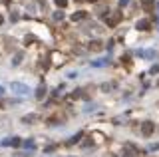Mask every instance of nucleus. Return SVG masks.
<instances>
[{
    "label": "nucleus",
    "instance_id": "14",
    "mask_svg": "<svg viewBox=\"0 0 159 157\" xmlns=\"http://www.w3.org/2000/svg\"><path fill=\"white\" fill-rule=\"evenodd\" d=\"M22 58H24V54H22V52H18L16 56H14V60H12V64H14V66H18V64L22 62Z\"/></svg>",
    "mask_w": 159,
    "mask_h": 157
},
{
    "label": "nucleus",
    "instance_id": "20",
    "mask_svg": "<svg viewBox=\"0 0 159 157\" xmlns=\"http://www.w3.org/2000/svg\"><path fill=\"white\" fill-rule=\"evenodd\" d=\"M111 87H113V84H103V86H102V90H103V92H107V90H111Z\"/></svg>",
    "mask_w": 159,
    "mask_h": 157
},
{
    "label": "nucleus",
    "instance_id": "9",
    "mask_svg": "<svg viewBox=\"0 0 159 157\" xmlns=\"http://www.w3.org/2000/svg\"><path fill=\"white\" fill-rule=\"evenodd\" d=\"M40 117L36 114H28V115H24L22 117V123H34V121H38Z\"/></svg>",
    "mask_w": 159,
    "mask_h": 157
},
{
    "label": "nucleus",
    "instance_id": "16",
    "mask_svg": "<svg viewBox=\"0 0 159 157\" xmlns=\"http://www.w3.org/2000/svg\"><path fill=\"white\" fill-rule=\"evenodd\" d=\"M54 2H56L58 8H66L68 6V0H54Z\"/></svg>",
    "mask_w": 159,
    "mask_h": 157
},
{
    "label": "nucleus",
    "instance_id": "15",
    "mask_svg": "<svg viewBox=\"0 0 159 157\" xmlns=\"http://www.w3.org/2000/svg\"><path fill=\"white\" fill-rule=\"evenodd\" d=\"M54 20H56V22H60V20H64V12H62V10L54 12Z\"/></svg>",
    "mask_w": 159,
    "mask_h": 157
},
{
    "label": "nucleus",
    "instance_id": "17",
    "mask_svg": "<svg viewBox=\"0 0 159 157\" xmlns=\"http://www.w3.org/2000/svg\"><path fill=\"white\" fill-rule=\"evenodd\" d=\"M24 147H28V149H34V147H36V143H34L32 139H28V141H24Z\"/></svg>",
    "mask_w": 159,
    "mask_h": 157
},
{
    "label": "nucleus",
    "instance_id": "24",
    "mask_svg": "<svg viewBox=\"0 0 159 157\" xmlns=\"http://www.w3.org/2000/svg\"><path fill=\"white\" fill-rule=\"evenodd\" d=\"M88 2H98V0H88Z\"/></svg>",
    "mask_w": 159,
    "mask_h": 157
},
{
    "label": "nucleus",
    "instance_id": "12",
    "mask_svg": "<svg viewBox=\"0 0 159 157\" xmlns=\"http://www.w3.org/2000/svg\"><path fill=\"white\" fill-rule=\"evenodd\" d=\"M141 6L145 12H151L153 10V0H141Z\"/></svg>",
    "mask_w": 159,
    "mask_h": 157
},
{
    "label": "nucleus",
    "instance_id": "2",
    "mask_svg": "<svg viewBox=\"0 0 159 157\" xmlns=\"http://www.w3.org/2000/svg\"><path fill=\"white\" fill-rule=\"evenodd\" d=\"M10 90L16 92V94H28L30 87L26 84H20V82H12V84H10Z\"/></svg>",
    "mask_w": 159,
    "mask_h": 157
},
{
    "label": "nucleus",
    "instance_id": "28",
    "mask_svg": "<svg viewBox=\"0 0 159 157\" xmlns=\"http://www.w3.org/2000/svg\"><path fill=\"white\" fill-rule=\"evenodd\" d=\"M76 2H78V0H76Z\"/></svg>",
    "mask_w": 159,
    "mask_h": 157
},
{
    "label": "nucleus",
    "instance_id": "5",
    "mask_svg": "<svg viewBox=\"0 0 159 157\" xmlns=\"http://www.w3.org/2000/svg\"><path fill=\"white\" fill-rule=\"evenodd\" d=\"M2 145H10V147H18V145H22V139L20 137H10V139H4L2 141Z\"/></svg>",
    "mask_w": 159,
    "mask_h": 157
},
{
    "label": "nucleus",
    "instance_id": "21",
    "mask_svg": "<svg viewBox=\"0 0 159 157\" xmlns=\"http://www.w3.org/2000/svg\"><path fill=\"white\" fill-rule=\"evenodd\" d=\"M127 2H129V0H119V8H121V6H125Z\"/></svg>",
    "mask_w": 159,
    "mask_h": 157
},
{
    "label": "nucleus",
    "instance_id": "6",
    "mask_svg": "<svg viewBox=\"0 0 159 157\" xmlns=\"http://www.w3.org/2000/svg\"><path fill=\"white\" fill-rule=\"evenodd\" d=\"M137 56L139 58H147V60H153L157 54H155V50H137Z\"/></svg>",
    "mask_w": 159,
    "mask_h": 157
},
{
    "label": "nucleus",
    "instance_id": "1",
    "mask_svg": "<svg viewBox=\"0 0 159 157\" xmlns=\"http://www.w3.org/2000/svg\"><path fill=\"white\" fill-rule=\"evenodd\" d=\"M103 18H106L109 28H116L119 20H121V12H103Z\"/></svg>",
    "mask_w": 159,
    "mask_h": 157
},
{
    "label": "nucleus",
    "instance_id": "19",
    "mask_svg": "<svg viewBox=\"0 0 159 157\" xmlns=\"http://www.w3.org/2000/svg\"><path fill=\"white\" fill-rule=\"evenodd\" d=\"M149 74H159V66L155 64V66H151V70H149Z\"/></svg>",
    "mask_w": 159,
    "mask_h": 157
},
{
    "label": "nucleus",
    "instance_id": "10",
    "mask_svg": "<svg viewBox=\"0 0 159 157\" xmlns=\"http://www.w3.org/2000/svg\"><path fill=\"white\" fill-rule=\"evenodd\" d=\"M135 155H137V149L133 145L125 143V157H135Z\"/></svg>",
    "mask_w": 159,
    "mask_h": 157
},
{
    "label": "nucleus",
    "instance_id": "25",
    "mask_svg": "<svg viewBox=\"0 0 159 157\" xmlns=\"http://www.w3.org/2000/svg\"><path fill=\"white\" fill-rule=\"evenodd\" d=\"M157 10H159V2H157ZM157 14H159V12H157Z\"/></svg>",
    "mask_w": 159,
    "mask_h": 157
},
{
    "label": "nucleus",
    "instance_id": "4",
    "mask_svg": "<svg viewBox=\"0 0 159 157\" xmlns=\"http://www.w3.org/2000/svg\"><path fill=\"white\" fill-rule=\"evenodd\" d=\"M135 28H137V30H143V32H147L149 28H151V22H149L147 18H143V20H137Z\"/></svg>",
    "mask_w": 159,
    "mask_h": 157
},
{
    "label": "nucleus",
    "instance_id": "7",
    "mask_svg": "<svg viewBox=\"0 0 159 157\" xmlns=\"http://www.w3.org/2000/svg\"><path fill=\"white\" fill-rule=\"evenodd\" d=\"M89 50H92V52H102L103 50V44L99 42V40H93V42H89Z\"/></svg>",
    "mask_w": 159,
    "mask_h": 157
},
{
    "label": "nucleus",
    "instance_id": "27",
    "mask_svg": "<svg viewBox=\"0 0 159 157\" xmlns=\"http://www.w3.org/2000/svg\"><path fill=\"white\" fill-rule=\"evenodd\" d=\"M40 2H42V4H44V0H40Z\"/></svg>",
    "mask_w": 159,
    "mask_h": 157
},
{
    "label": "nucleus",
    "instance_id": "26",
    "mask_svg": "<svg viewBox=\"0 0 159 157\" xmlns=\"http://www.w3.org/2000/svg\"><path fill=\"white\" fill-rule=\"evenodd\" d=\"M0 24H2V18H0Z\"/></svg>",
    "mask_w": 159,
    "mask_h": 157
},
{
    "label": "nucleus",
    "instance_id": "8",
    "mask_svg": "<svg viewBox=\"0 0 159 157\" xmlns=\"http://www.w3.org/2000/svg\"><path fill=\"white\" fill-rule=\"evenodd\" d=\"M46 86H44V84H40L38 86V90H36V100H44V97H46Z\"/></svg>",
    "mask_w": 159,
    "mask_h": 157
},
{
    "label": "nucleus",
    "instance_id": "18",
    "mask_svg": "<svg viewBox=\"0 0 159 157\" xmlns=\"http://www.w3.org/2000/svg\"><path fill=\"white\" fill-rule=\"evenodd\" d=\"M92 64H93V66H98V68H99V66H106V64H107V60H98V62H92Z\"/></svg>",
    "mask_w": 159,
    "mask_h": 157
},
{
    "label": "nucleus",
    "instance_id": "13",
    "mask_svg": "<svg viewBox=\"0 0 159 157\" xmlns=\"http://www.w3.org/2000/svg\"><path fill=\"white\" fill-rule=\"evenodd\" d=\"M82 135H84V131H78V133H76V135H74V137H72V139H70V141H68V145H74V143H78V141H80V139H82Z\"/></svg>",
    "mask_w": 159,
    "mask_h": 157
},
{
    "label": "nucleus",
    "instance_id": "3",
    "mask_svg": "<svg viewBox=\"0 0 159 157\" xmlns=\"http://www.w3.org/2000/svg\"><path fill=\"white\" fill-rule=\"evenodd\" d=\"M153 129H155L153 121H143V123H141V133H143V137L153 135Z\"/></svg>",
    "mask_w": 159,
    "mask_h": 157
},
{
    "label": "nucleus",
    "instance_id": "22",
    "mask_svg": "<svg viewBox=\"0 0 159 157\" xmlns=\"http://www.w3.org/2000/svg\"><path fill=\"white\" fill-rule=\"evenodd\" d=\"M2 96H4V87L0 86V97H2Z\"/></svg>",
    "mask_w": 159,
    "mask_h": 157
},
{
    "label": "nucleus",
    "instance_id": "11",
    "mask_svg": "<svg viewBox=\"0 0 159 157\" xmlns=\"http://www.w3.org/2000/svg\"><path fill=\"white\" fill-rule=\"evenodd\" d=\"M88 16V12H84V10H80V12H76L72 16V22H80V20H84V18Z\"/></svg>",
    "mask_w": 159,
    "mask_h": 157
},
{
    "label": "nucleus",
    "instance_id": "23",
    "mask_svg": "<svg viewBox=\"0 0 159 157\" xmlns=\"http://www.w3.org/2000/svg\"><path fill=\"white\" fill-rule=\"evenodd\" d=\"M16 157H28V155H24V153H16Z\"/></svg>",
    "mask_w": 159,
    "mask_h": 157
}]
</instances>
